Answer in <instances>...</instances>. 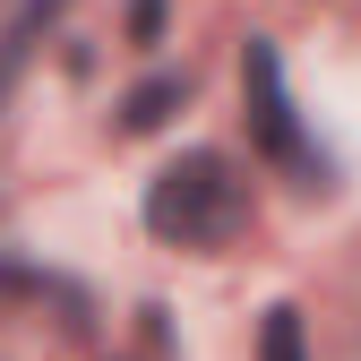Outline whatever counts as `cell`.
I'll return each instance as SVG.
<instances>
[{
    "label": "cell",
    "instance_id": "cell-3",
    "mask_svg": "<svg viewBox=\"0 0 361 361\" xmlns=\"http://www.w3.org/2000/svg\"><path fill=\"white\" fill-rule=\"evenodd\" d=\"M61 18V0H26V9L9 18V35H0V95L18 86V69H26V52H35V35Z\"/></svg>",
    "mask_w": 361,
    "mask_h": 361
},
{
    "label": "cell",
    "instance_id": "cell-4",
    "mask_svg": "<svg viewBox=\"0 0 361 361\" xmlns=\"http://www.w3.org/2000/svg\"><path fill=\"white\" fill-rule=\"evenodd\" d=\"M172 104H180V78L164 69V78H147V86H129V95H121V129H129V138H147V129L172 121Z\"/></svg>",
    "mask_w": 361,
    "mask_h": 361
},
{
    "label": "cell",
    "instance_id": "cell-1",
    "mask_svg": "<svg viewBox=\"0 0 361 361\" xmlns=\"http://www.w3.org/2000/svg\"><path fill=\"white\" fill-rule=\"evenodd\" d=\"M241 215H250L241 172L224 164L215 147L164 164V172H155V190H147V233L172 241V250H224V241L241 233Z\"/></svg>",
    "mask_w": 361,
    "mask_h": 361
},
{
    "label": "cell",
    "instance_id": "cell-6",
    "mask_svg": "<svg viewBox=\"0 0 361 361\" xmlns=\"http://www.w3.org/2000/svg\"><path fill=\"white\" fill-rule=\"evenodd\" d=\"M129 35L155 43V35H164V0H138V9H129Z\"/></svg>",
    "mask_w": 361,
    "mask_h": 361
},
{
    "label": "cell",
    "instance_id": "cell-2",
    "mask_svg": "<svg viewBox=\"0 0 361 361\" xmlns=\"http://www.w3.org/2000/svg\"><path fill=\"white\" fill-rule=\"evenodd\" d=\"M241 78H250V129H258V147L276 155V164H293L301 180H327L319 147H310V138H301V121H293V95H284V61H276V43H258V35H250Z\"/></svg>",
    "mask_w": 361,
    "mask_h": 361
},
{
    "label": "cell",
    "instance_id": "cell-5",
    "mask_svg": "<svg viewBox=\"0 0 361 361\" xmlns=\"http://www.w3.org/2000/svg\"><path fill=\"white\" fill-rule=\"evenodd\" d=\"M258 361H301V310H293V301L267 310V327H258Z\"/></svg>",
    "mask_w": 361,
    "mask_h": 361
}]
</instances>
